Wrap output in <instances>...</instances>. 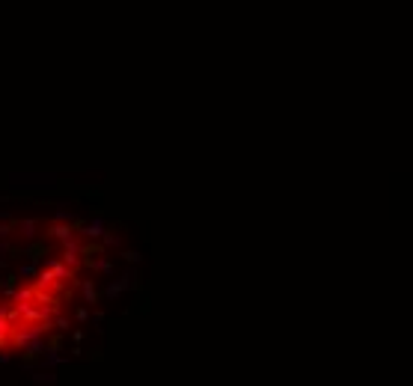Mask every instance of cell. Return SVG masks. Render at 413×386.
<instances>
[{
	"mask_svg": "<svg viewBox=\"0 0 413 386\" xmlns=\"http://www.w3.org/2000/svg\"><path fill=\"white\" fill-rule=\"evenodd\" d=\"M74 321H77V324H87V321H90V306H77V309H74Z\"/></svg>",
	"mask_w": 413,
	"mask_h": 386,
	"instance_id": "18",
	"label": "cell"
},
{
	"mask_svg": "<svg viewBox=\"0 0 413 386\" xmlns=\"http://www.w3.org/2000/svg\"><path fill=\"white\" fill-rule=\"evenodd\" d=\"M80 282V294H84V303L92 306V303H98V288H95V282L92 279H77Z\"/></svg>",
	"mask_w": 413,
	"mask_h": 386,
	"instance_id": "7",
	"label": "cell"
},
{
	"mask_svg": "<svg viewBox=\"0 0 413 386\" xmlns=\"http://www.w3.org/2000/svg\"><path fill=\"white\" fill-rule=\"evenodd\" d=\"M90 360H92V363H101V360H104V351H101V348H95V351L90 354Z\"/></svg>",
	"mask_w": 413,
	"mask_h": 386,
	"instance_id": "23",
	"label": "cell"
},
{
	"mask_svg": "<svg viewBox=\"0 0 413 386\" xmlns=\"http://www.w3.org/2000/svg\"><path fill=\"white\" fill-rule=\"evenodd\" d=\"M12 229H15L12 220H0V238H9V235H12Z\"/></svg>",
	"mask_w": 413,
	"mask_h": 386,
	"instance_id": "20",
	"label": "cell"
},
{
	"mask_svg": "<svg viewBox=\"0 0 413 386\" xmlns=\"http://www.w3.org/2000/svg\"><path fill=\"white\" fill-rule=\"evenodd\" d=\"M71 357H84V348H80V345H77V341H74V345H71Z\"/></svg>",
	"mask_w": 413,
	"mask_h": 386,
	"instance_id": "25",
	"label": "cell"
},
{
	"mask_svg": "<svg viewBox=\"0 0 413 386\" xmlns=\"http://www.w3.org/2000/svg\"><path fill=\"white\" fill-rule=\"evenodd\" d=\"M54 327H57L60 333H69V330H71V321L66 318V315H60V312H57V315H54Z\"/></svg>",
	"mask_w": 413,
	"mask_h": 386,
	"instance_id": "16",
	"label": "cell"
},
{
	"mask_svg": "<svg viewBox=\"0 0 413 386\" xmlns=\"http://www.w3.org/2000/svg\"><path fill=\"white\" fill-rule=\"evenodd\" d=\"M6 341H9V336H6V333H0V348H6Z\"/></svg>",
	"mask_w": 413,
	"mask_h": 386,
	"instance_id": "27",
	"label": "cell"
},
{
	"mask_svg": "<svg viewBox=\"0 0 413 386\" xmlns=\"http://www.w3.org/2000/svg\"><path fill=\"white\" fill-rule=\"evenodd\" d=\"M119 279L125 282V291H128V288H143V285H140V282H137V271H134V268H128V271L122 273Z\"/></svg>",
	"mask_w": 413,
	"mask_h": 386,
	"instance_id": "11",
	"label": "cell"
},
{
	"mask_svg": "<svg viewBox=\"0 0 413 386\" xmlns=\"http://www.w3.org/2000/svg\"><path fill=\"white\" fill-rule=\"evenodd\" d=\"M122 259H125L128 265H140V262H143V255H140L137 250H125V252H122Z\"/></svg>",
	"mask_w": 413,
	"mask_h": 386,
	"instance_id": "19",
	"label": "cell"
},
{
	"mask_svg": "<svg viewBox=\"0 0 413 386\" xmlns=\"http://www.w3.org/2000/svg\"><path fill=\"white\" fill-rule=\"evenodd\" d=\"M45 235H48V238H57V241H66V238L77 235V232H74V226H71V223H60V220H57L54 226H48Z\"/></svg>",
	"mask_w": 413,
	"mask_h": 386,
	"instance_id": "6",
	"label": "cell"
},
{
	"mask_svg": "<svg viewBox=\"0 0 413 386\" xmlns=\"http://www.w3.org/2000/svg\"><path fill=\"white\" fill-rule=\"evenodd\" d=\"M39 226H42V220H39V217H24V220H18V223H15V229L21 232L27 241H33V238L39 235Z\"/></svg>",
	"mask_w": 413,
	"mask_h": 386,
	"instance_id": "4",
	"label": "cell"
},
{
	"mask_svg": "<svg viewBox=\"0 0 413 386\" xmlns=\"http://www.w3.org/2000/svg\"><path fill=\"white\" fill-rule=\"evenodd\" d=\"M33 380H36V383H42V380L54 383V380H57V374H51V368H48V371H42V374H33Z\"/></svg>",
	"mask_w": 413,
	"mask_h": 386,
	"instance_id": "21",
	"label": "cell"
},
{
	"mask_svg": "<svg viewBox=\"0 0 413 386\" xmlns=\"http://www.w3.org/2000/svg\"><path fill=\"white\" fill-rule=\"evenodd\" d=\"M122 291H125V282H122V279H113V282L104 288V297H107V300H116V297H122Z\"/></svg>",
	"mask_w": 413,
	"mask_h": 386,
	"instance_id": "10",
	"label": "cell"
},
{
	"mask_svg": "<svg viewBox=\"0 0 413 386\" xmlns=\"http://www.w3.org/2000/svg\"><path fill=\"white\" fill-rule=\"evenodd\" d=\"M36 288H57V276L51 273V268L36 273Z\"/></svg>",
	"mask_w": 413,
	"mask_h": 386,
	"instance_id": "8",
	"label": "cell"
},
{
	"mask_svg": "<svg viewBox=\"0 0 413 386\" xmlns=\"http://www.w3.org/2000/svg\"><path fill=\"white\" fill-rule=\"evenodd\" d=\"M92 271H98V273H113V262H110V259H92Z\"/></svg>",
	"mask_w": 413,
	"mask_h": 386,
	"instance_id": "14",
	"label": "cell"
},
{
	"mask_svg": "<svg viewBox=\"0 0 413 386\" xmlns=\"http://www.w3.org/2000/svg\"><path fill=\"white\" fill-rule=\"evenodd\" d=\"M107 226H110V223H107L104 217H92V220H84L74 232H77V235H84V238H90V241H98V238H101V232H104Z\"/></svg>",
	"mask_w": 413,
	"mask_h": 386,
	"instance_id": "2",
	"label": "cell"
},
{
	"mask_svg": "<svg viewBox=\"0 0 413 386\" xmlns=\"http://www.w3.org/2000/svg\"><path fill=\"white\" fill-rule=\"evenodd\" d=\"M9 363H12V354L3 351V354H0V365H9Z\"/></svg>",
	"mask_w": 413,
	"mask_h": 386,
	"instance_id": "26",
	"label": "cell"
},
{
	"mask_svg": "<svg viewBox=\"0 0 413 386\" xmlns=\"http://www.w3.org/2000/svg\"><path fill=\"white\" fill-rule=\"evenodd\" d=\"M33 300H36L39 306H51V303H57L54 297L48 294V288H33Z\"/></svg>",
	"mask_w": 413,
	"mask_h": 386,
	"instance_id": "13",
	"label": "cell"
},
{
	"mask_svg": "<svg viewBox=\"0 0 413 386\" xmlns=\"http://www.w3.org/2000/svg\"><path fill=\"white\" fill-rule=\"evenodd\" d=\"M98 241H101V247H104V250H119V247H122V238H119V235H116V232H107V229H104V232H101V238H98Z\"/></svg>",
	"mask_w": 413,
	"mask_h": 386,
	"instance_id": "9",
	"label": "cell"
},
{
	"mask_svg": "<svg viewBox=\"0 0 413 386\" xmlns=\"http://www.w3.org/2000/svg\"><path fill=\"white\" fill-rule=\"evenodd\" d=\"M63 262L69 265V268H77L80 265V238L77 235H71L63 241Z\"/></svg>",
	"mask_w": 413,
	"mask_h": 386,
	"instance_id": "3",
	"label": "cell"
},
{
	"mask_svg": "<svg viewBox=\"0 0 413 386\" xmlns=\"http://www.w3.org/2000/svg\"><path fill=\"white\" fill-rule=\"evenodd\" d=\"M12 300L21 303V300H33V288H15L12 291Z\"/></svg>",
	"mask_w": 413,
	"mask_h": 386,
	"instance_id": "17",
	"label": "cell"
},
{
	"mask_svg": "<svg viewBox=\"0 0 413 386\" xmlns=\"http://www.w3.org/2000/svg\"><path fill=\"white\" fill-rule=\"evenodd\" d=\"M36 273H39L36 262H27V265H21V271H18V279H33Z\"/></svg>",
	"mask_w": 413,
	"mask_h": 386,
	"instance_id": "15",
	"label": "cell"
},
{
	"mask_svg": "<svg viewBox=\"0 0 413 386\" xmlns=\"http://www.w3.org/2000/svg\"><path fill=\"white\" fill-rule=\"evenodd\" d=\"M0 333H6V336L12 333V321H9V318H3V315H0Z\"/></svg>",
	"mask_w": 413,
	"mask_h": 386,
	"instance_id": "22",
	"label": "cell"
},
{
	"mask_svg": "<svg viewBox=\"0 0 413 386\" xmlns=\"http://www.w3.org/2000/svg\"><path fill=\"white\" fill-rule=\"evenodd\" d=\"M15 255H24V259H30V262H42V259H48L51 255V247H48V241H30L27 247H21V250H12Z\"/></svg>",
	"mask_w": 413,
	"mask_h": 386,
	"instance_id": "1",
	"label": "cell"
},
{
	"mask_svg": "<svg viewBox=\"0 0 413 386\" xmlns=\"http://www.w3.org/2000/svg\"><path fill=\"white\" fill-rule=\"evenodd\" d=\"M80 255H104L101 241H92V244H80Z\"/></svg>",
	"mask_w": 413,
	"mask_h": 386,
	"instance_id": "12",
	"label": "cell"
},
{
	"mask_svg": "<svg viewBox=\"0 0 413 386\" xmlns=\"http://www.w3.org/2000/svg\"><path fill=\"white\" fill-rule=\"evenodd\" d=\"M84 339H87V333H84V330H71V341H77V345H80Z\"/></svg>",
	"mask_w": 413,
	"mask_h": 386,
	"instance_id": "24",
	"label": "cell"
},
{
	"mask_svg": "<svg viewBox=\"0 0 413 386\" xmlns=\"http://www.w3.org/2000/svg\"><path fill=\"white\" fill-rule=\"evenodd\" d=\"M45 265L51 268V273H54L57 279H74V273H71V268L66 265V262H57L54 255H48V259H45Z\"/></svg>",
	"mask_w": 413,
	"mask_h": 386,
	"instance_id": "5",
	"label": "cell"
}]
</instances>
